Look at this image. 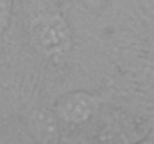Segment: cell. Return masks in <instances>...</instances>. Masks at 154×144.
I'll use <instances>...</instances> for the list:
<instances>
[{"instance_id":"6da1fadb","label":"cell","mask_w":154,"mask_h":144,"mask_svg":"<svg viewBox=\"0 0 154 144\" xmlns=\"http://www.w3.org/2000/svg\"><path fill=\"white\" fill-rule=\"evenodd\" d=\"M29 36L32 47L47 59H61L72 48V30L67 21L45 6L32 11Z\"/></svg>"},{"instance_id":"7a4b0ae2","label":"cell","mask_w":154,"mask_h":144,"mask_svg":"<svg viewBox=\"0 0 154 144\" xmlns=\"http://www.w3.org/2000/svg\"><path fill=\"white\" fill-rule=\"evenodd\" d=\"M102 102L103 99L99 96L91 95L88 92L76 90V92H70L67 95L61 96L55 108H57L58 116L64 122L81 125L93 117V114L97 111Z\"/></svg>"},{"instance_id":"3957f363","label":"cell","mask_w":154,"mask_h":144,"mask_svg":"<svg viewBox=\"0 0 154 144\" xmlns=\"http://www.w3.org/2000/svg\"><path fill=\"white\" fill-rule=\"evenodd\" d=\"M12 11H14V0H0V38L9 29Z\"/></svg>"},{"instance_id":"277c9868","label":"cell","mask_w":154,"mask_h":144,"mask_svg":"<svg viewBox=\"0 0 154 144\" xmlns=\"http://www.w3.org/2000/svg\"><path fill=\"white\" fill-rule=\"evenodd\" d=\"M82 2H84L88 8H91V9H93V8H97V6L102 3V0H82Z\"/></svg>"}]
</instances>
